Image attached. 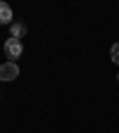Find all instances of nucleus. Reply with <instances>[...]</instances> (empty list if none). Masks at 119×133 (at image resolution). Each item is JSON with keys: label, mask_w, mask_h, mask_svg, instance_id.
I'll use <instances>...</instances> for the list:
<instances>
[{"label": "nucleus", "mask_w": 119, "mask_h": 133, "mask_svg": "<svg viewBox=\"0 0 119 133\" xmlns=\"http://www.w3.org/2000/svg\"><path fill=\"white\" fill-rule=\"evenodd\" d=\"M3 48H5V55L10 57V62H14L17 57H22V52H24V45H22V41H17V38H7Z\"/></svg>", "instance_id": "nucleus-1"}, {"label": "nucleus", "mask_w": 119, "mask_h": 133, "mask_svg": "<svg viewBox=\"0 0 119 133\" xmlns=\"http://www.w3.org/2000/svg\"><path fill=\"white\" fill-rule=\"evenodd\" d=\"M17 76H19L17 62H3L0 64V81H14Z\"/></svg>", "instance_id": "nucleus-2"}, {"label": "nucleus", "mask_w": 119, "mask_h": 133, "mask_svg": "<svg viewBox=\"0 0 119 133\" xmlns=\"http://www.w3.org/2000/svg\"><path fill=\"white\" fill-rule=\"evenodd\" d=\"M0 24H12V7L7 3H0Z\"/></svg>", "instance_id": "nucleus-3"}, {"label": "nucleus", "mask_w": 119, "mask_h": 133, "mask_svg": "<svg viewBox=\"0 0 119 133\" xmlns=\"http://www.w3.org/2000/svg\"><path fill=\"white\" fill-rule=\"evenodd\" d=\"M24 33H26V26H24V24H12V36H10V38L22 41V38H24Z\"/></svg>", "instance_id": "nucleus-4"}, {"label": "nucleus", "mask_w": 119, "mask_h": 133, "mask_svg": "<svg viewBox=\"0 0 119 133\" xmlns=\"http://www.w3.org/2000/svg\"><path fill=\"white\" fill-rule=\"evenodd\" d=\"M110 57H112V62H114V64H119V43H114V45H112Z\"/></svg>", "instance_id": "nucleus-5"}, {"label": "nucleus", "mask_w": 119, "mask_h": 133, "mask_svg": "<svg viewBox=\"0 0 119 133\" xmlns=\"http://www.w3.org/2000/svg\"><path fill=\"white\" fill-rule=\"evenodd\" d=\"M117 78H119V76H117Z\"/></svg>", "instance_id": "nucleus-6"}]
</instances>
